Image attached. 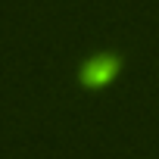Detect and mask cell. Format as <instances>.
Masks as SVG:
<instances>
[{
  "instance_id": "1",
  "label": "cell",
  "mask_w": 159,
  "mask_h": 159,
  "mask_svg": "<svg viewBox=\"0 0 159 159\" xmlns=\"http://www.w3.org/2000/svg\"><path fill=\"white\" fill-rule=\"evenodd\" d=\"M116 69H119V62H116L112 56L91 59V62H88V69H84V81H88V84H94V88H100V84H106L109 78L116 75Z\"/></svg>"
}]
</instances>
